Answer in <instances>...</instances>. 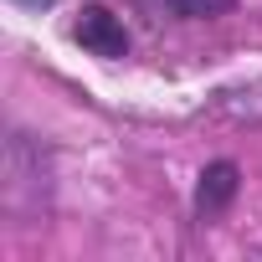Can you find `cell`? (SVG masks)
<instances>
[{
    "label": "cell",
    "instance_id": "cell-1",
    "mask_svg": "<svg viewBox=\"0 0 262 262\" xmlns=\"http://www.w3.org/2000/svg\"><path fill=\"white\" fill-rule=\"evenodd\" d=\"M72 36H77L93 57H123V52H128V31H123V21H118L108 6H88V11L77 16Z\"/></svg>",
    "mask_w": 262,
    "mask_h": 262
},
{
    "label": "cell",
    "instance_id": "cell-2",
    "mask_svg": "<svg viewBox=\"0 0 262 262\" xmlns=\"http://www.w3.org/2000/svg\"><path fill=\"white\" fill-rule=\"evenodd\" d=\"M236 195V165L231 160H216L201 170V185H195V211L201 216H221Z\"/></svg>",
    "mask_w": 262,
    "mask_h": 262
},
{
    "label": "cell",
    "instance_id": "cell-3",
    "mask_svg": "<svg viewBox=\"0 0 262 262\" xmlns=\"http://www.w3.org/2000/svg\"><path fill=\"white\" fill-rule=\"evenodd\" d=\"M155 11L180 16V21H201V16H226L231 0H155Z\"/></svg>",
    "mask_w": 262,
    "mask_h": 262
},
{
    "label": "cell",
    "instance_id": "cell-4",
    "mask_svg": "<svg viewBox=\"0 0 262 262\" xmlns=\"http://www.w3.org/2000/svg\"><path fill=\"white\" fill-rule=\"evenodd\" d=\"M16 6H26V11H52L57 0H16Z\"/></svg>",
    "mask_w": 262,
    "mask_h": 262
}]
</instances>
